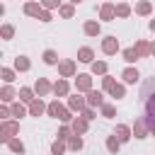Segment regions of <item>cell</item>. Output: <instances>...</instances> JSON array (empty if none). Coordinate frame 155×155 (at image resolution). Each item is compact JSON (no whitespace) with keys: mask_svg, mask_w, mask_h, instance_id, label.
Instances as JSON below:
<instances>
[{"mask_svg":"<svg viewBox=\"0 0 155 155\" xmlns=\"http://www.w3.org/2000/svg\"><path fill=\"white\" fill-rule=\"evenodd\" d=\"M143 97H145V124L155 133V80H150L143 87Z\"/></svg>","mask_w":155,"mask_h":155,"instance_id":"obj_1","label":"cell"},{"mask_svg":"<svg viewBox=\"0 0 155 155\" xmlns=\"http://www.w3.org/2000/svg\"><path fill=\"white\" fill-rule=\"evenodd\" d=\"M48 111H51L53 116H58V119H68V111H65L63 107H58V102H53V104L48 107Z\"/></svg>","mask_w":155,"mask_h":155,"instance_id":"obj_2","label":"cell"},{"mask_svg":"<svg viewBox=\"0 0 155 155\" xmlns=\"http://www.w3.org/2000/svg\"><path fill=\"white\" fill-rule=\"evenodd\" d=\"M116 46H119V44H116V39H114V36L104 39V51H107V53H114V51H116Z\"/></svg>","mask_w":155,"mask_h":155,"instance_id":"obj_3","label":"cell"},{"mask_svg":"<svg viewBox=\"0 0 155 155\" xmlns=\"http://www.w3.org/2000/svg\"><path fill=\"white\" fill-rule=\"evenodd\" d=\"M15 131H17V124H5V126H2V138L7 140V138L15 133Z\"/></svg>","mask_w":155,"mask_h":155,"instance_id":"obj_4","label":"cell"},{"mask_svg":"<svg viewBox=\"0 0 155 155\" xmlns=\"http://www.w3.org/2000/svg\"><path fill=\"white\" fill-rule=\"evenodd\" d=\"M80 61H82V63H90V61H92V51H90V48H80Z\"/></svg>","mask_w":155,"mask_h":155,"instance_id":"obj_5","label":"cell"},{"mask_svg":"<svg viewBox=\"0 0 155 155\" xmlns=\"http://www.w3.org/2000/svg\"><path fill=\"white\" fill-rule=\"evenodd\" d=\"M136 78H138V73H136V70H131V68L124 73V80H126V82H136Z\"/></svg>","mask_w":155,"mask_h":155,"instance_id":"obj_6","label":"cell"},{"mask_svg":"<svg viewBox=\"0 0 155 155\" xmlns=\"http://www.w3.org/2000/svg\"><path fill=\"white\" fill-rule=\"evenodd\" d=\"M78 78H80V80H78V87H80V90H87V87H90V78H87V75H78Z\"/></svg>","mask_w":155,"mask_h":155,"instance_id":"obj_7","label":"cell"},{"mask_svg":"<svg viewBox=\"0 0 155 155\" xmlns=\"http://www.w3.org/2000/svg\"><path fill=\"white\" fill-rule=\"evenodd\" d=\"M41 111H44V104H41V102H31V114H34V116H39Z\"/></svg>","mask_w":155,"mask_h":155,"instance_id":"obj_8","label":"cell"},{"mask_svg":"<svg viewBox=\"0 0 155 155\" xmlns=\"http://www.w3.org/2000/svg\"><path fill=\"white\" fill-rule=\"evenodd\" d=\"M85 31H87V34H97V31H99V24L90 22V24H85Z\"/></svg>","mask_w":155,"mask_h":155,"instance_id":"obj_9","label":"cell"},{"mask_svg":"<svg viewBox=\"0 0 155 155\" xmlns=\"http://www.w3.org/2000/svg\"><path fill=\"white\" fill-rule=\"evenodd\" d=\"M90 104H102V94L99 92H90Z\"/></svg>","mask_w":155,"mask_h":155,"instance_id":"obj_10","label":"cell"},{"mask_svg":"<svg viewBox=\"0 0 155 155\" xmlns=\"http://www.w3.org/2000/svg\"><path fill=\"white\" fill-rule=\"evenodd\" d=\"M53 90H56V94H65L68 85H65V82H56V87H53Z\"/></svg>","mask_w":155,"mask_h":155,"instance_id":"obj_11","label":"cell"},{"mask_svg":"<svg viewBox=\"0 0 155 155\" xmlns=\"http://www.w3.org/2000/svg\"><path fill=\"white\" fill-rule=\"evenodd\" d=\"M10 148H12L15 153H22V150H24V145H22L19 140H10Z\"/></svg>","mask_w":155,"mask_h":155,"instance_id":"obj_12","label":"cell"},{"mask_svg":"<svg viewBox=\"0 0 155 155\" xmlns=\"http://www.w3.org/2000/svg\"><path fill=\"white\" fill-rule=\"evenodd\" d=\"M27 15H39V5L29 2V5H27Z\"/></svg>","mask_w":155,"mask_h":155,"instance_id":"obj_13","label":"cell"},{"mask_svg":"<svg viewBox=\"0 0 155 155\" xmlns=\"http://www.w3.org/2000/svg\"><path fill=\"white\" fill-rule=\"evenodd\" d=\"M136 56H138V53H136L133 48H128V51H124V58H126V61H136Z\"/></svg>","mask_w":155,"mask_h":155,"instance_id":"obj_14","label":"cell"},{"mask_svg":"<svg viewBox=\"0 0 155 155\" xmlns=\"http://www.w3.org/2000/svg\"><path fill=\"white\" fill-rule=\"evenodd\" d=\"M44 61H46V63H56V53H53V51H46V53H44Z\"/></svg>","mask_w":155,"mask_h":155,"instance_id":"obj_15","label":"cell"},{"mask_svg":"<svg viewBox=\"0 0 155 155\" xmlns=\"http://www.w3.org/2000/svg\"><path fill=\"white\" fill-rule=\"evenodd\" d=\"M17 68H19V70H27V68H29V61H27V58H17Z\"/></svg>","mask_w":155,"mask_h":155,"instance_id":"obj_16","label":"cell"},{"mask_svg":"<svg viewBox=\"0 0 155 155\" xmlns=\"http://www.w3.org/2000/svg\"><path fill=\"white\" fill-rule=\"evenodd\" d=\"M61 70H63V75H70V73H73V63H63Z\"/></svg>","mask_w":155,"mask_h":155,"instance_id":"obj_17","label":"cell"},{"mask_svg":"<svg viewBox=\"0 0 155 155\" xmlns=\"http://www.w3.org/2000/svg\"><path fill=\"white\" fill-rule=\"evenodd\" d=\"M116 133H119V138H121V140H126V138H128V136H126V133H128V131H126V126H119V128H116Z\"/></svg>","mask_w":155,"mask_h":155,"instance_id":"obj_18","label":"cell"},{"mask_svg":"<svg viewBox=\"0 0 155 155\" xmlns=\"http://www.w3.org/2000/svg\"><path fill=\"white\" fill-rule=\"evenodd\" d=\"M107 145H109V150H111V153H116V150H119V143H116L114 138H109V140H107Z\"/></svg>","mask_w":155,"mask_h":155,"instance_id":"obj_19","label":"cell"},{"mask_svg":"<svg viewBox=\"0 0 155 155\" xmlns=\"http://www.w3.org/2000/svg\"><path fill=\"white\" fill-rule=\"evenodd\" d=\"M2 99H5V102H10V99H12V90H10V87H5V90H2Z\"/></svg>","mask_w":155,"mask_h":155,"instance_id":"obj_20","label":"cell"},{"mask_svg":"<svg viewBox=\"0 0 155 155\" xmlns=\"http://www.w3.org/2000/svg\"><path fill=\"white\" fill-rule=\"evenodd\" d=\"M19 97H22V99H27V102H29V99H31V90H27V87H24V90H22V92H19Z\"/></svg>","mask_w":155,"mask_h":155,"instance_id":"obj_21","label":"cell"},{"mask_svg":"<svg viewBox=\"0 0 155 155\" xmlns=\"http://www.w3.org/2000/svg\"><path fill=\"white\" fill-rule=\"evenodd\" d=\"M70 107H75V109H80V107H82V99H78V97H73V99H70Z\"/></svg>","mask_w":155,"mask_h":155,"instance_id":"obj_22","label":"cell"},{"mask_svg":"<svg viewBox=\"0 0 155 155\" xmlns=\"http://www.w3.org/2000/svg\"><path fill=\"white\" fill-rule=\"evenodd\" d=\"M12 114H15V116H22V114H24V109H22L19 104H15V107H12Z\"/></svg>","mask_w":155,"mask_h":155,"instance_id":"obj_23","label":"cell"},{"mask_svg":"<svg viewBox=\"0 0 155 155\" xmlns=\"http://www.w3.org/2000/svg\"><path fill=\"white\" fill-rule=\"evenodd\" d=\"M143 133H145V126H143V124H138V126H136V136H138V138H143Z\"/></svg>","mask_w":155,"mask_h":155,"instance_id":"obj_24","label":"cell"},{"mask_svg":"<svg viewBox=\"0 0 155 155\" xmlns=\"http://www.w3.org/2000/svg\"><path fill=\"white\" fill-rule=\"evenodd\" d=\"M70 148H75V150L82 148V140H80V138H73V140H70Z\"/></svg>","mask_w":155,"mask_h":155,"instance_id":"obj_25","label":"cell"},{"mask_svg":"<svg viewBox=\"0 0 155 155\" xmlns=\"http://www.w3.org/2000/svg\"><path fill=\"white\" fill-rule=\"evenodd\" d=\"M148 10H150V5H148V2H140V5H138V12H143V15H145Z\"/></svg>","mask_w":155,"mask_h":155,"instance_id":"obj_26","label":"cell"},{"mask_svg":"<svg viewBox=\"0 0 155 155\" xmlns=\"http://www.w3.org/2000/svg\"><path fill=\"white\" fill-rule=\"evenodd\" d=\"M2 36L10 39V36H12V27H2Z\"/></svg>","mask_w":155,"mask_h":155,"instance_id":"obj_27","label":"cell"},{"mask_svg":"<svg viewBox=\"0 0 155 155\" xmlns=\"http://www.w3.org/2000/svg\"><path fill=\"white\" fill-rule=\"evenodd\" d=\"M104 70H107L104 63H94V73H104Z\"/></svg>","mask_w":155,"mask_h":155,"instance_id":"obj_28","label":"cell"},{"mask_svg":"<svg viewBox=\"0 0 155 155\" xmlns=\"http://www.w3.org/2000/svg\"><path fill=\"white\" fill-rule=\"evenodd\" d=\"M36 90H39V92H46V90H48V82H44V80H41V82L36 85Z\"/></svg>","mask_w":155,"mask_h":155,"instance_id":"obj_29","label":"cell"},{"mask_svg":"<svg viewBox=\"0 0 155 155\" xmlns=\"http://www.w3.org/2000/svg\"><path fill=\"white\" fill-rule=\"evenodd\" d=\"M116 12H119V15H128V7H126V5H119Z\"/></svg>","mask_w":155,"mask_h":155,"instance_id":"obj_30","label":"cell"},{"mask_svg":"<svg viewBox=\"0 0 155 155\" xmlns=\"http://www.w3.org/2000/svg\"><path fill=\"white\" fill-rule=\"evenodd\" d=\"M2 78L10 82V80H12V70H7V68H5V70H2Z\"/></svg>","mask_w":155,"mask_h":155,"instance_id":"obj_31","label":"cell"},{"mask_svg":"<svg viewBox=\"0 0 155 155\" xmlns=\"http://www.w3.org/2000/svg\"><path fill=\"white\" fill-rule=\"evenodd\" d=\"M53 153L61 155V153H63V145H61V143H53Z\"/></svg>","mask_w":155,"mask_h":155,"instance_id":"obj_32","label":"cell"},{"mask_svg":"<svg viewBox=\"0 0 155 155\" xmlns=\"http://www.w3.org/2000/svg\"><path fill=\"white\" fill-rule=\"evenodd\" d=\"M111 92H114V97H121V94H124V90H121V87H111Z\"/></svg>","mask_w":155,"mask_h":155,"instance_id":"obj_33","label":"cell"},{"mask_svg":"<svg viewBox=\"0 0 155 155\" xmlns=\"http://www.w3.org/2000/svg\"><path fill=\"white\" fill-rule=\"evenodd\" d=\"M75 131H85V121H75Z\"/></svg>","mask_w":155,"mask_h":155,"instance_id":"obj_34","label":"cell"},{"mask_svg":"<svg viewBox=\"0 0 155 155\" xmlns=\"http://www.w3.org/2000/svg\"><path fill=\"white\" fill-rule=\"evenodd\" d=\"M44 5H46V7H56V5H58V0H44Z\"/></svg>","mask_w":155,"mask_h":155,"instance_id":"obj_35","label":"cell"},{"mask_svg":"<svg viewBox=\"0 0 155 155\" xmlns=\"http://www.w3.org/2000/svg\"><path fill=\"white\" fill-rule=\"evenodd\" d=\"M150 27H153V29H155V22H153V24H150Z\"/></svg>","mask_w":155,"mask_h":155,"instance_id":"obj_36","label":"cell"},{"mask_svg":"<svg viewBox=\"0 0 155 155\" xmlns=\"http://www.w3.org/2000/svg\"><path fill=\"white\" fill-rule=\"evenodd\" d=\"M73 2H80V0H73Z\"/></svg>","mask_w":155,"mask_h":155,"instance_id":"obj_37","label":"cell"}]
</instances>
